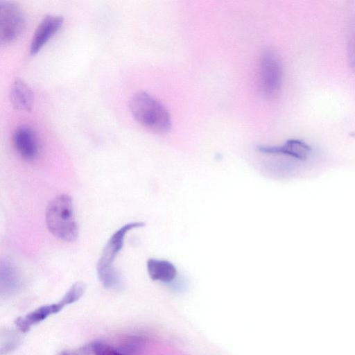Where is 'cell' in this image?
<instances>
[{
    "instance_id": "cell-1",
    "label": "cell",
    "mask_w": 355,
    "mask_h": 355,
    "mask_svg": "<svg viewBox=\"0 0 355 355\" xmlns=\"http://www.w3.org/2000/svg\"><path fill=\"white\" fill-rule=\"evenodd\" d=\"M45 221L49 231L60 240L71 242L78 236L73 200L68 194H60L49 202Z\"/></svg>"
},
{
    "instance_id": "cell-2",
    "label": "cell",
    "mask_w": 355,
    "mask_h": 355,
    "mask_svg": "<svg viewBox=\"0 0 355 355\" xmlns=\"http://www.w3.org/2000/svg\"><path fill=\"white\" fill-rule=\"evenodd\" d=\"M132 117L142 126L157 133H165L171 127V115L158 100L146 92H139L130 100Z\"/></svg>"
},
{
    "instance_id": "cell-3",
    "label": "cell",
    "mask_w": 355,
    "mask_h": 355,
    "mask_svg": "<svg viewBox=\"0 0 355 355\" xmlns=\"http://www.w3.org/2000/svg\"><path fill=\"white\" fill-rule=\"evenodd\" d=\"M145 225L143 222H132L117 230L105 244L97 263L98 277L107 289H116L121 285V278L113 267L116 255L122 249L125 234L132 229Z\"/></svg>"
},
{
    "instance_id": "cell-4",
    "label": "cell",
    "mask_w": 355,
    "mask_h": 355,
    "mask_svg": "<svg viewBox=\"0 0 355 355\" xmlns=\"http://www.w3.org/2000/svg\"><path fill=\"white\" fill-rule=\"evenodd\" d=\"M26 27L25 15L16 3L0 1V41L8 44L20 37Z\"/></svg>"
},
{
    "instance_id": "cell-5",
    "label": "cell",
    "mask_w": 355,
    "mask_h": 355,
    "mask_svg": "<svg viewBox=\"0 0 355 355\" xmlns=\"http://www.w3.org/2000/svg\"><path fill=\"white\" fill-rule=\"evenodd\" d=\"M260 83L263 94L273 98L279 93L282 80L281 62L277 55L271 51H265L260 60Z\"/></svg>"
},
{
    "instance_id": "cell-6",
    "label": "cell",
    "mask_w": 355,
    "mask_h": 355,
    "mask_svg": "<svg viewBox=\"0 0 355 355\" xmlns=\"http://www.w3.org/2000/svg\"><path fill=\"white\" fill-rule=\"evenodd\" d=\"M13 144L18 154L27 161L37 158L40 152V142L35 131L28 125L17 127L13 134Z\"/></svg>"
},
{
    "instance_id": "cell-7",
    "label": "cell",
    "mask_w": 355,
    "mask_h": 355,
    "mask_svg": "<svg viewBox=\"0 0 355 355\" xmlns=\"http://www.w3.org/2000/svg\"><path fill=\"white\" fill-rule=\"evenodd\" d=\"M64 19L60 15H48L44 17L33 35L30 44L31 54L33 55L37 53L61 28Z\"/></svg>"
},
{
    "instance_id": "cell-8",
    "label": "cell",
    "mask_w": 355,
    "mask_h": 355,
    "mask_svg": "<svg viewBox=\"0 0 355 355\" xmlns=\"http://www.w3.org/2000/svg\"><path fill=\"white\" fill-rule=\"evenodd\" d=\"M70 304H72V301L65 293L59 302L43 305L28 313L24 317L18 318L15 322V325L21 332H26L33 325L44 320L51 315L58 313L66 305Z\"/></svg>"
},
{
    "instance_id": "cell-9",
    "label": "cell",
    "mask_w": 355,
    "mask_h": 355,
    "mask_svg": "<svg viewBox=\"0 0 355 355\" xmlns=\"http://www.w3.org/2000/svg\"><path fill=\"white\" fill-rule=\"evenodd\" d=\"M257 150L263 154L285 155L304 161L307 159L311 148L303 141L293 139L288 140L282 146H259Z\"/></svg>"
},
{
    "instance_id": "cell-10",
    "label": "cell",
    "mask_w": 355,
    "mask_h": 355,
    "mask_svg": "<svg viewBox=\"0 0 355 355\" xmlns=\"http://www.w3.org/2000/svg\"><path fill=\"white\" fill-rule=\"evenodd\" d=\"M9 99L13 107L19 111H31L34 95L31 88L24 80L17 78L10 85Z\"/></svg>"
},
{
    "instance_id": "cell-11",
    "label": "cell",
    "mask_w": 355,
    "mask_h": 355,
    "mask_svg": "<svg viewBox=\"0 0 355 355\" xmlns=\"http://www.w3.org/2000/svg\"><path fill=\"white\" fill-rule=\"evenodd\" d=\"M147 271L153 281L168 284L176 277L177 269L174 264L166 259L150 258L146 262Z\"/></svg>"
},
{
    "instance_id": "cell-12",
    "label": "cell",
    "mask_w": 355,
    "mask_h": 355,
    "mask_svg": "<svg viewBox=\"0 0 355 355\" xmlns=\"http://www.w3.org/2000/svg\"><path fill=\"white\" fill-rule=\"evenodd\" d=\"M19 284V279L16 268L8 261L2 262L1 264V293L10 294L18 288Z\"/></svg>"
},
{
    "instance_id": "cell-13",
    "label": "cell",
    "mask_w": 355,
    "mask_h": 355,
    "mask_svg": "<svg viewBox=\"0 0 355 355\" xmlns=\"http://www.w3.org/2000/svg\"><path fill=\"white\" fill-rule=\"evenodd\" d=\"M91 349L94 355H123L112 346L100 340L94 342L91 345Z\"/></svg>"
},
{
    "instance_id": "cell-14",
    "label": "cell",
    "mask_w": 355,
    "mask_h": 355,
    "mask_svg": "<svg viewBox=\"0 0 355 355\" xmlns=\"http://www.w3.org/2000/svg\"><path fill=\"white\" fill-rule=\"evenodd\" d=\"M347 57L349 67L355 74V35L351 38L347 45Z\"/></svg>"
},
{
    "instance_id": "cell-15",
    "label": "cell",
    "mask_w": 355,
    "mask_h": 355,
    "mask_svg": "<svg viewBox=\"0 0 355 355\" xmlns=\"http://www.w3.org/2000/svg\"><path fill=\"white\" fill-rule=\"evenodd\" d=\"M58 355H89V350L87 346H83L74 349L62 351Z\"/></svg>"
}]
</instances>
